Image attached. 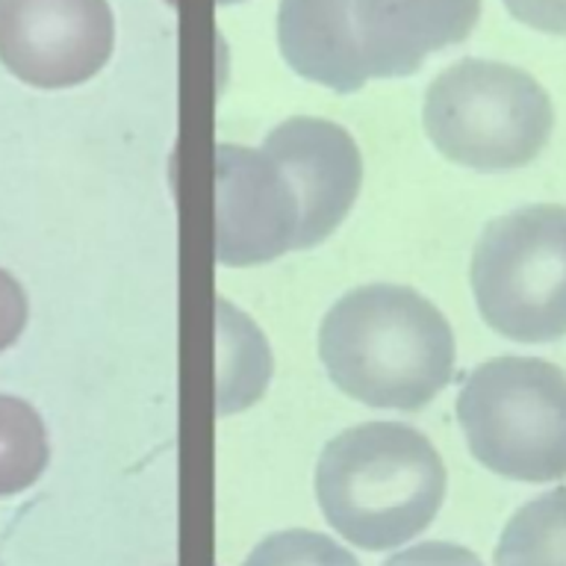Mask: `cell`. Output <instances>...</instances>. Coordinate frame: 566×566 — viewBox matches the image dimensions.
Listing matches in <instances>:
<instances>
[{
  "instance_id": "1",
  "label": "cell",
  "mask_w": 566,
  "mask_h": 566,
  "mask_svg": "<svg viewBox=\"0 0 566 566\" xmlns=\"http://www.w3.org/2000/svg\"><path fill=\"white\" fill-rule=\"evenodd\" d=\"M318 357L354 401L422 410L454 378V334L440 310L410 286L369 283L327 310Z\"/></svg>"
},
{
  "instance_id": "17",
  "label": "cell",
  "mask_w": 566,
  "mask_h": 566,
  "mask_svg": "<svg viewBox=\"0 0 566 566\" xmlns=\"http://www.w3.org/2000/svg\"><path fill=\"white\" fill-rule=\"evenodd\" d=\"M504 7L531 30L566 35V0H504Z\"/></svg>"
},
{
  "instance_id": "10",
  "label": "cell",
  "mask_w": 566,
  "mask_h": 566,
  "mask_svg": "<svg viewBox=\"0 0 566 566\" xmlns=\"http://www.w3.org/2000/svg\"><path fill=\"white\" fill-rule=\"evenodd\" d=\"M277 44L298 77L352 95L369 83L354 42L352 0H281Z\"/></svg>"
},
{
  "instance_id": "15",
  "label": "cell",
  "mask_w": 566,
  "mask_h": 566,
  "mask_svg": "<svg viewBox=\"0 0 566 566\" xmlns=\"http://www.w3.org/2000/svg\"><path fill=\"white\" fill-rule=\"evenodd\" d=\"M384 566H484L481 557L472 555L469 548L458 546V543H442V539H431V543H419L405 552L392 555Z\"/></svg>"
},
{
  "instance_id": "16",
  "label": "cell",
  "mask_w": 566,
  "mask_h": 566,
  "mask_svg": "<svg viewBox=\"0 0 566 566\" xmlns=\"http://www.w3.org/2000/svg\"><path fill=\"white\" fill-rule=\"evenodd\" d=\"M27 316L30 307H27L24 286L7 269H0V352L18 343V336L24 334Z\"/></svg>"
},
{
  "instance_id": "4",
  "label": "cell",
  "mask_w": 566,
  "mask_h": 566,
  "mask_svg": "<svg viewBox=\"0 0 566 566\" xmlns=\"http://www.w3.org/2000/svg\"><path fill=\"white\" fill-rule=\"evenodd\" d=\"M472 458L511 481L566 475V371L539 357L481 363L458 392Z\"/></svg>"
},
{
  "instance_id": "5",
  "label": "cell",
  "mask_w": 566,
  "mask_h": 566,
  "mask_svg": "<svg viewBox=\"0 0 566 566\" xmlns=\"http://www.w3.org/2000/svg\"><path fill=\"white\" fill-rule=\"evenodd\" d=\"M469 277L495 334L528 345L566 336V207L531 203L490 221Z\"/></svg>"
},
{
  "instance_id": "7",
  "label": "cell",
  "mask_w": 566,
  "mask_h": 566,
  "mask_svg": "<svg viewBox=\"0 0 566 566\" xmlns=\"http://www.w3.org/2000/svg\"><path fill=\"white\" fill-rule=\"evenodd\" d=\"M301 198L263 148H216V256L221 265L272 263L298 251Z\"/></svg>"
},
{
  "instance_id": "11",
  "label": "cell",
  "mask_w": 566,
  "mask_h": 566,
  "mask_svg": "<svg viewBox=\"0 0 566 566\" xmlns=\"http://www.w3.org/2000/svg\"><path fill=\"white\" fill-rule=\"evenodd\" d=\"M219 413H239L265 392L272 375V354L254 322L219 298Z\"/></svg>"
},
{
  "instance_id": "3",
  "label": "cell",
  "mask_w": 566,
  "mask_h": 566,
  "mask_svg": "<svg viewBox=\"0 0 566 566\" xmlns=\"http://www.w3.org/2000/svg\"><path fill=\"white\" fill-rule=\"evenodd\" d=\"M424 133L442 157L472 171L534 163L555 127V106L528 71L493 60H460L424 92Z\"/></svg>"
},
{
  "instance_id": "18",
  "label": "cell",
  "mask_w": 566,
  "mask_h": 566,
  "mask_svg": "<svg viewBox=\"0 0 566 566\" xmlns=\"http://www.w3.org/2000/svg\"><path fill=\"white\" fill-rule=\"evenodd\" d=\"M221 7H228V3H239V0H219Z\"/></svg>"
},
{
  "instance_id": "2",
  "label": "cell",
  "mask_w": 566,
  "mask_h": 566,
  "mask_svg": "<svg viewBox=\"0 0 566 566\" xmlns=\"http://www.w3.org/2000/svg\"><path fill=\"white\" fill-rule=\"evenodd\" d=\"M316 499L339 537L384 552L431 525L446 499V467L410 424H354L318 454Z\"/></svg>"
},
{
  "instance_id": "8",
  "label": "cell",
  "mask_w": 566,
  "mask_h": 566,
  "mask_svg": "<svg viewBox=\"0 0 566 566\" xmlns=\"http://www.w3.org/2000/svg\"><path fill=\"white\" fill-rule=\"evenodd\" d=\"M263 150L290 175L301 198L298 251L322 245L357 201L363 157L352 133L327 118H286L263 142Z\"/></svg>"
},
{
  "instance_id": "6",
  "label": "cell",
  "mask_w": 566,
  "mask_h": 566,
  "mask_svg": "<svg viewBox=\"0 0 566 566\" xmlns=\"http://www.w3.org/2000/svg\"><path fill=\"white\" fill-rule=\"evenodd\" d=\"M106 0H0V62L39 88L80 86L113 56Z\"/></svg>"
},
{
  "instance_id": "9",
  "label": "cell",
  "mask_w": 566,
  "mask_h": 566,
  "mask_svg": "<svg viewBox=\"0 0 566 566\" xmlns=\"http://www.w3.org/2000/svg\"><path fill=\"white\" fill-rule=\"evenodd\" d=\"M481 0H352L354 42L371 77H407L469 39Z\"/></svg>"
},
{
  "instance_id": "12",
  "label": "cell",
  "mask_w": 566,
  "mask_h": 566,
  "mask_svg": "<svg viewBox=\"0 0 566 566\" xmlns=\"http://www.w3.org/2000/svg\"><path fill=\"white\" fill-rule=\"evenodd\" d=\"M495 566H566V486L513 513L495 546Z\"/></svg>"
},
{
  "instance_id": "14",
  "label": "cell",
  "mask_w": 566,
  "mask_h": 566,
  "mask_svg": "<svg viewBox=\"0 0 566 566\" xmlns=\"http://www.w3.org/2000/svg\"><path fill=\"white\" fill-rule=\"evenodd\" d=\"M242 566H360L339 543L307 528L274 531L260 539Z\"/></svg>"
},
{
  "instance_id": "13",
  "label": "cell",
  "mask_w": 566,
  "mask_h": 566,
  "mask_svg": "<svg viewBox=\"0 0 566 566\" xmlns=\"http://www.w3.org/2000/svg\"><path fill=\"white\" fill-rule=\"evenodd\" d=\"M48 431L24 398L0 396V495L24 493L48 469Z\"/></svg>"
}]
</instances>
